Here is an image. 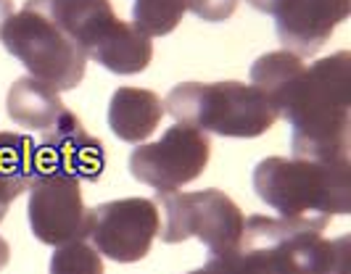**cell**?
<instances>
[{"label": "cell", "instance_id": "cell-7", "mask_svg": "<svg viewBox=\"0 0 351 274\" xmlns=\"http://www.w3.org/2000/svg\"><path fill=\"white\" fill-rule=\"evenodd\" d=\"M161 229V214L151 198H122L88 208L85 238L101 256L135 264L148 256Z\"/></svg>", "mask_w": 351, "mask_h": 274}, {"label": "cell", "instance_id": "cell-20", "mask_svg": "<svg viewBox=\"0 0 351 274\" xmlns=\"http://www.w3.org/2000/svg\"><path fill=\"white\" fill-rule=\"evenodd\" d=\"M11 16H14V0H0V32Z\"/></svg>", "mask_w": 351, "mask_h": 274}, {"label": "cell", "instance_id": "cell-2", "mask_svg": "<svg viewBox=\"0 0 351 274\" xmlns=\"http://www.w3.org/2000/svg\"><path fill=\"white\" fill-rule=\"evenodd\" d=\"M254 190L280 216H338L351 211V161L269 155L254 169Z\"/></svg>", "mask_w": 351, "mask_h": 274}, {"label": "cell", "instance_id": "cell-12", "mask_svg": "<svg viewBox=\"0 0 351 274\" xmlns=\"http://www.w3.org/2000/svg\"><path fill=\"white\" fill-rule=\"evenodd\" d=\"M24 8L53 21L61 32L82 48L85 55L93 40L106 27V21L114 18L111 0H27Z\"/></svg>", "mask_w": 351, "mask_h": 274}, {"label": "cell", "instance_id": "cell-19", "mask_svg": "<svg viewBox=\"0 0 351 274\" xmlns=\"http://www.w3.org/2000/svg\"><path fill=\"white\" fill-rule=\"evenodd\" d=\"M16 201V195L11 192V190H5L3 185H0V222H3V216L8 214V206Z\"/></svg>", "mask_w": 351, "mask_h": 274}, {"label": "cell", "instance_id": "cell-14", "mask_svg": "<svg viewBox=\"0 0 351 274\" xmlns=\"http://www.w3.org/2000/svg\"><path fill=\"white\" fill-rule=\"evenodd\" d=\"M5 108H8V116L27 127V129H37V132H45L58 124V119L69 111L58 90L45 82H40L35 77H21L16 79L8 95H5Z\"/></svg>", "mask_w": 351, "mask_h": 274}, {"label": "cell", "instance_id": "cell-18", "mask_svg": "<svg viewBox=\"0 0 351 274\" xmlns=\"http://www.w3.org/2000/svg\"><path fill=\"white\" fill-rule=\"evenodd\" d=\"M188 11H193L204 21H225L235 14L238 0H185Z\"/></svg>", "mask_w": 351, "mask_h": 274}, {"label": "cell", "instance_id": "cell-10", "mask_svg": "<svg viewBox=\"0 0 351 274\" xmlns=\"http://www.w3.org/2000/svg\"><path fill=\"white\" fill-rule=\"evenodd\" d=\"M104 169V142L90 135L71 111H66L56 127L40 132V142H35V174L61 171V174L77 177L80 182L82 179L95 182Z\"/></svg>", "mask_w": 351, "mask_h": 274}, {"label": "cell", "instance_id": "cell-9", "mask_svg": "<svg viewBox=\"0 0 351 274\" xmlns=\"http://www.w3.org/2000/svg\"><path fill=\"white\" fill-rule=\"evenodd\" d=\"M256 11L275 18V32L282 51L312 55L333 29L351 14V0H246Z\"/></svg>", "mask_w": 351, "mask_h": 274}, {"label": "cell", "instance_id": "cell-17", "mask_svg": "<svg viewBox=\"0 0 351 274\" xmlns=\"http://www.w3.org/2000/svg\"><path fill=\"white\" fill-rule=\"evenodd\" d=\"M51 274H106L104 258L90 242L71 240L56 245L51 256Z\"/></svg>", "mask_w": 351, "mask_h": 274}, {"label": "cell", "instance_id": "cell-15", "mask_svg": "<svg viewBox=\"0 0 351 274\" xmlns=\"http://www.w3.org/2000/svg\"><path fill=\"white\" fill-rule=\"evenodd\" d=\"M35 179V140L16 132H0V185L14 195L29 190Z\"/></svg>", "mask_w": 351, "mask_h": 274}, {"label": "cell", "instance_id": "cell-22", "mask_svg": "<svg viewBox=\"0 0 351 274\" xmlns=\"http://www.w3.org/2000/svg\"><path fill=\"white\" fill-rule=\"evenodd\" d=\"M8 261H11V248H8L5 238H0V269H5Z\"/></svg>", "mask_w": 351, "mask_h": 274}, {"label": "cell", "instance_id": "cell-4", "mask_svg": "<svg viewBox=\"0 0 351 274\" xmlns=\"http://www.w3.org/2000/svg\"><path fill=\"white\" fill-rule=\"evenodd\" d=\"M0 42L14 58L24 64V68L35 79L56 87L58 92L74 90L85 77L88 55L82 53V48L53 21L29 8H21L5 21Z\"/></svg>", "mask_w": 351, "mask_h": 274}, {"label": "cell", "instance_id": "cell-3", "mask_svg": "<svg viewBox=\"0 0 351 274\" xmlns=\"http://www.w3.org/2000/svg\"><path fill=\"white\" fill-rule=\"evenodd\" d=\"M164 108L180 124L219 137H259L275 121L272 103L243 82H182L169 90Z\"/></svg>", "mask_w": 351, "mask_h": 274}, {"label": "cell", "instance_id": "cell-21", "mask_svg": "<svg viewBox=\"0 0 351 274\" xmlns=\"http://www.w3.org/2000/svg\"><path fill=\"white\" fill-rule=\"evenodd\" d=\"M188 274H225V272H222V266H219L214 258H209V261H206L201 269H195V272H188Z\"/></svg>", "mask_w": 351, "mask_h": 274}, {"label": "cell", "instance_id": "cell-16", "mask_svg": "<svg viewBox=\"0 0 351 274\" xmlns=\"http://www.w3.org/2000/svg\"><path fill=\"white\" fill-rule=\"evenodd\" d=\"M185 14H188L185 0H135L132 24L148 37H164L175 32Z\"/></svg>", "mask_w": 351, "mask_h": 274}, {"label": "cell", "instance_id": "cell-1", "mask_svg": "<svg viewBox=\"0 0 351 274\" xmlns=\"http://www.w3.org/2000/svg\"><path fill=\"white\" fill-rule=\"evenodd\" d=\"M251 85L291 124L296 158L349 161L351 153V53L338 51L312 66L291 51L259 55Z\"/></svg>", "mask_w": 351, "mask_h": 274}, {"label": "cell", "instance_id": "cell-13", "mask_svg": "<svg viewBox=\"0 0 351 274\" xmlns=\"http://www.w3.org/2000/svg\"><path fill=\"white\" fill-rule=\"evenodd\" d=\"M164 116V103L154 90L119 87L108 103V127L124 142H138L156 132Z\"/></svg>", "mask_w": 351, "mask_h": 274}, {"label": "cell", "instance_id": "cell-11", "mask_svg": "<svg viewBox=\"0 0 351 274\" xmlns=\"http://www.w3.org/2000/svg\"><path fill=\"white\" fill-rule=\"evenodd\" d=\"M88 58L108 68L111 74H141L154 58V37L138 29L132 21L111 18L88 48Z\"/></svg>", "mask_w": 351, "mask_h": 274}, {"label": "cell", "instance_id": "cell-8", "mask_svg": "<svg viewBox=\"0 0 351 274\" xmlns=\"http://www.w3.org/2000/svg\"><path fill=\"white\" fill-rule=\"evenodd\" d=\"M29 227L45 245L85 240L88 208L82 203L80 179L61 171H40L29 185Z\"/></svg>", "mask_w": 351, "mask_h": 274}, {"label": "cell", "instance_id": "cell-6", "mask_svg": "<svg viewBox=\"0 0 351 274\" xmlns=\"http://www.w3.org/2000/svg\"><path fill=\"white\" fill-rule=\"evenodd\" d=\"M211 140L191 124H172L161 140L143 142L130 153L132 177L156 192H175L209 166Z\"/></svg>", "mask_w": 351, "mask_h": 274}, {"label": "cell", "instance_id": "cell-5", "mask_svg": "<svg viewBox=\"0 0 351 274\" xmlns=\"http://www.w3.org/2000/svg\"><path fill=\"white\" fill-rule=\"evenodd\" d=\"M156 206L164 211L161 240L175 245L188 238H198L209 256H222L238 248L246 216L238 203L222 190H195V192H158Z\"/></svg>", "mask_w": 351, "mask_h": 274}]
</instances>
